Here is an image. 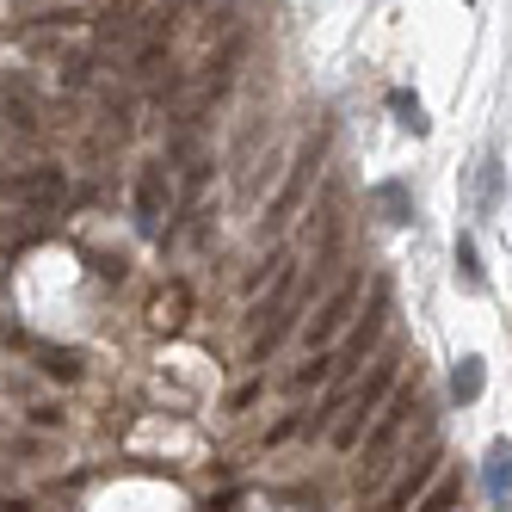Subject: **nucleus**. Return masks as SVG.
Here are the masks:
<instances>
[{
	"label": "nucleus",
	"instance_id": "f8f14e48",
	"mask_svg": "<svg viewBox=\"0 0 512 512\" xmlns=\"http://www.w3.org/2000/svg\"><path fill=\"white\" fill-rule=\"evenodd\" d=\"M500 179H506L500 155H482V167H475V216H494L500 210Z\"/></svg>",
	"mask_w": 512,
	"mask_h": 512
},
{
	"label": "nucleus",
	"instance_id": "7ed1b4c3",
	"mask_svg": "<svg viewBox=\"0 0 512 512\" xmlns=\"http://www.w3.org/2000/svg\"><path fill=\"white\" fill-rule=\"evenodd\" d=\"M167 204H173L167 167H142V173H136V229H142V235H161Z\"/></svg>",
	"mask_w": 512,
	"mask_h": 512
},
{
	"label": "nucleus",
	"instance_id": "39448f33",
	"mask_svg": "<svg viewBox=\"0 0 512 512\" xmlns=\"http://www.w3.org/2000/svg\"><path fill=\"white\" fill-rule=\"evenodd\" d=\"M315 155H321V142L309 136V142H303V155H297V173L284 179V192H278V198H272V210H266V235H278V229L290 223V216H297V204H303V186H309V167H315Z\"/></svg>",
	"mask_w": 512,
	"mask_h": 512
},
{
	"label": "nucleus",
	"instance_id": "f03ea898",
	"mask_svg": "<svg viewBox=\"0 0 512 512\" xmlns=\"http://www.w3.org/2000/svg\"><path fill=\"white\" fill-rule=\"evenodd\" d=\"M0 198H19V204H38V210H56L68 198V179L56 167H31V173H7L0 179Z\"/></svg>",
	"mask_w": 512,
	"mask_h": 512
},
{
	"label": "nucleus",
	"instance_id": "9d476101",
	"mask_svg": "<svg viewBox=\"0 0 512 512\" xmlns=\"http://www.w3.org/2000/svg\"><path fill=\"white\" fill-rule=\"evenodd\" d=\"M371 204H377L383 223H395V229H408V223H414V192L401 186V179H383V186L371 192Z\"/></svg>",
	"mask_w": 512,
	"mask_h": 512
},
{
	"label": "nucleus",
	"instance_id": "6e6552de",
	"mask_svg": "<svg viewBox=\"0 0 512 512\" xmlns=\"http://www.w3.org/2000/svg\"><path fill=\"white\" fill-rule=\"evenodd\" d=\"M383 315H389V290L377 284V297H371V315H364V321L352 327V340H346V352L334 358V377H346V371H352V364H358L364 352H371V346H377V334H383Z\"/></svg>",
	"mask_w": 512,
	"mask_h": 512
},
{
	"label": "nucleus",
	"instance_id": "9b49d317",
	"mask_svg": "<svg viewBox=\"0 0 512 512\" xmlns=\"http://www.w3.org/2000/svg\"><path fill=\"white\" fill-rule=\"evenodd\" d=\"M482 389H488V364L475 358V352H463L457 371H451V401H457V408H469V401H482Z\"/></svg>",
	"mask_w": 512,
	"mask_h": 512
},
{
	"label": "nucleus",
	"instance_id": "f257e3e1",
	"mask_svg": "<svg viewBox=\"0 0 512 512\" xmlns=\"http://www.w3.org/2000/svg\"><path fill=\"white\" fill-rule=\"evenodd\" d=\"M389 389H395V358H377V364H371V383H358V389H352L346 420H340L334 432H327V438H334V451H352V445H358L364 420H371V408H377V401H383Z\"/></svg>",
	"mask_w": 512,
	"mask_h": 512
},
{
	"label": "nucleus",
	"instance_id": "f3484780",
	"mask_svg": "<svg viewBox=\"0 0 512 512\" xmlns=\"http://www.w3.org/2000/svg\"><path fill=\"white\" fill-rule=\"evenodd\" d=\"M334 377V358H309L303 371H297V389H309V383H327Z\"/></svg>",
	"mask_w": 512,
	"mask_h": 512
},
{
	"label": "nucleus",
	"instance_id": "ddd939ff",
	"mask_svg": "<svg viewBox=\"0 0 512 512\" xmlns=\"http://www.w3.org/2000/svg\"><path fill=\"white\" fill-rule=\"evenodd\" d=\"M457 500H463V475H438L420 494V512H457Z\"/></svg>",
	"mask_w": 512,
	"mask_h": 512
},
{
	"label": "nucleus",
	"instance_id": "1a4fd4ad",
	"mask_svg": "<svg viewBox=\"0 0 512 512\" xmlns=\"http://www.w3.org/2000/svg\"><path fill=\"white\" fill-rule=\"evenodd\" d=\"M352 303H358V278H346V284L334 290V297H327V303H321V315L309 321V346H315V340H334V334H340V327L352 321Z\"/></svg>",
	"mask_w": 512,
	"mask_h": 512
},
{
	"label": "nucleus",
	"instance_id": "0eeeda50",
	"mask_svg": "<svg viewBox=\"0 0 512 512\" xmlns=\"http://www.w3.org/2000/svg\"><path fill=\"white\" fill-rule=\"evenodd\" d=\"M482 494L494 512H512V438H494L482 457Z\"/></svg>",
	"mask_w": 512,
	"mask_h": 512
},
{
	"label": "nucleus",
	"instance_id": "423d86ee",
	"mask_svg": "<svg viewBox=\"0 0 512 512\" xmlns=\"http://www.w3.org/2000/svg\"><path fill=\"white\" fill-rule=\"evenodd\" d=\"M414 408H420V395H414V389H395V401H389V408H383V420L371 426V438H364V475H371V469H377V457H383V451L395 445V432H401V420H408Z\"/></svg>",
	"mask_w": 512,
	"mask_h": 512
},
{
	"label": "nucleus",
	"instance_id": "2eb2a0df",
	"mask_svg": "<svg viewBox=\"0 0 512 512\" xmlns=\"http://www.w3.org/2000/svg\"><path fill=\"white\" fill-rule=\"evenodd\" d=\"M457 284L463 290H488V272H482V260H475V241L469 235L457 241Z\"/></svg>",
	"mask_w": 512,
	"mask_h": 512
},
{
	"label": "nucleus",
	"instance_id": "4468645a",
	"mask_svg": "<svg viewBox=\"0 0 512 512\" xmlns=\"http://www.w3.org/2000/svg\"><path fill=\"white\" fill-rule=\"evenodd\" d=\"M389 112L401 118V130H414V136H426V130H432V124H426V105H420L414 93H401V87L389 93Z\"/></svg>",
	"mask_w": 512,
	"mask_h": 512
},
{
	"label": "nucleus",
	"instance_id": "dca6fc26",
	"mask_svg": "<svg viewBox=\"0 0 512 512\" xmlns=\"http://www.w3.org/2000/svg\"><path fill=\"white\" fill-rule=\"evenodd\" d=\"M38 364H44L56 383H75V377H81V358H75V352H56V346H38Z\"/></svg>",
	"mask_w": 512,
	"mask_h": 512
},
{
	"label": "nucleus",
	"instance_id": "20e7f679",
	"mask_svg": "<svg viewBox=\"0 0 512 512\" xmlns=\"http://www.w3.org/2000/svg\"><path fill=\"white\" fill-rule=\"evenodd\" d=\"M432 482H438V451L414 457L408 469H401V482H395V488H389V494H383V500H377L371 512H408V506H414V500H420V494H426Z\"/></svg>",
	"mask_w": 512,
	"mask_h": 512
}]
</instances>
